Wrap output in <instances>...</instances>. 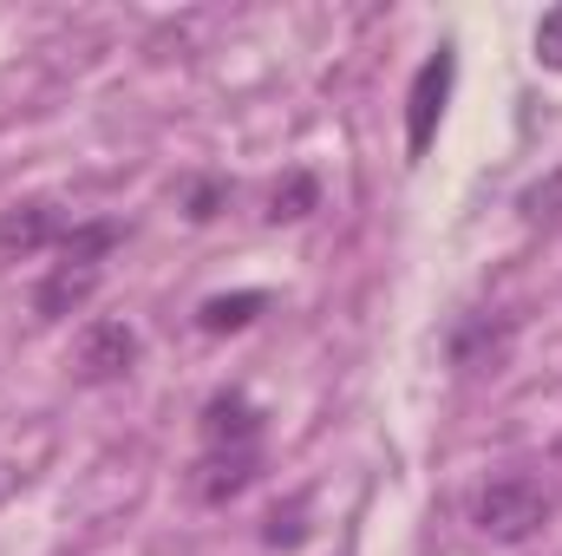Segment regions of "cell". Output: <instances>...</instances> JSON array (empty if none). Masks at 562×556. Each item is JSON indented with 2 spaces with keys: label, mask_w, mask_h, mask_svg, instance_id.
Wrapping results in <instances>:
<instances>
[{
  "label": "cell",
  "mask_w": 562,
  "mask_h": 556,
  "mask_svg": "<svg viewBox=\"0 0 562 556\" xmlns=\"http://www.w3.org/2000/svg\"><path fill=\"white\" fill-rule=\"evenodd\" d=\"M262 407L249 393H210L203 400V445H262Z\"/></svg>",
  "instance_id": "ba28073f"
},
{
  "label": "cell",
  "mask_w": 562,
  "mask_h": 556,
  "mask_svg": "<svg viewBox=\"0 0 562 556\" xmlns=\"http://www.w3.org/2000/svg\"><path fill=\"white\" fill-rule=\"evenodd\" d=\"M517 347V321L510 314H464L451 327V367L458 374H497Z\"/></svg>",
  "instance_id": "5b68a950"
},
{
  "label": "cell",
  "mask_w": 562,
  "mask_h": 556,
  "mask_svg": "<svg viewBox=\"0 0 562 556\" xmlns=\"http://www.w3.org/2000/svg\"><path fill=\"white\" fill-rule=\"evenodd\" d=\"M262 308H269V294H262V288H243V294H210V301L196 308V327H203V334H236V327H249Z\"/></svg>",
  "instance_id": "9c48e42d"
},
{
  "label": "cell",
  "mask_w": 562,
  "mask_h": 556,
  "mask_svg": "<svg viewBox=\"0 0 562 556\" xmlns=\"http://www.w3.org/2000/svg\"><path fill=\"white\" fill-rule=\"evenodd\" d=\"M223 203H229V184H223V177H196L190 197H183V216H190V223H210Z\"/></svg>",
  "instance_id": "4fadbf2b"
},
{
  "label": "cell",
  "mask_w": 562,
  "mask_h": 556,
  "mask_svg": "<svg viewBox=\"0 0 562 556\" xmlns=\"http://www.w3.org/2000/svg\"><path fill=\"white\" fill-rule=\"evenodd\" d=\"M125 243V223H105V216H92V223H72L66 230V243H59V263H99L105 269V256Z\"/></svg>",
  "instance_id": "30bf717a"
},
{
  "label": "cell",
  "mask_w": 562,
  "mask_h": 556,
  "mask_svg": "<svg viewBox=\"0 0 562 556\" xmlns=\"http://www.w3.org/2000/svg\"><path fill=\"white\" fill-rule=\"evenodd\" d=\"M517 216H524V223H557L562 216V164L543 177V184H530V190L517 197Z\"/></svg>",
  "instance_id": "7c38bea8"
},
{
  "label": "cell",
  "mask_w": 562,
  "mask_h": 556,
  "mask_svg": "<svg viewBox=\"0 0 562 556\" xmlns=\"http://www.w3.org/2000/svg\"><path fill=\"white\" fill-rule=\"evenodd\" d=\"M307 210H321V184H314L307 170H288L276 190H269V210H262V216H269V223H301Z\"/></svg>",
  "instance_id": "8fae6325"
},
{
  "label": "cell",
  "mask_w": 562,
  "mask_h": 556,
  "mask_svg": "<svg viewBox=\"0 0 562 556\" xmlns=\"http://www.w3.org/2000/svg\"><path fill=\"white\" fill-rule=\"evenodd\" d=\"M530 46H537V66H550V73H562V7H550V13L537 20Z\"/></svg>",
  "instance_id": "5bb4252c"
},
{
  "label": "cell",
  "mask_w": 562,
  "mask_h": 556,
  "mask_svg": "<svg viewBox=\"0 0 562 556\" xmlns=\"http://www.w3.org/2000/svg\"><path fill=\"white\" fill-rule=\"evenodd\" d=\"M66 210L46 203V197H26L13 210H0V256H40V249H59L66 243Z\"/></svg>",
  "instance_id": "8992f818"
},
{
  "label": "cell",
  "mask_w": 562,
  "mask_h": 556,
  "mask_svg": "<svg viewBox=\"0 0 562 556\" xmlns=\"http://www.w3.org/2000/svg\"><path fill=\"white\" fill-rule=\"evenodd\" d=\"M132 367H138V334H132V321H86L79 354H72V374H79L86 387H112V380H125Z\"/></svg>",
  "instance_id": "277c9868"
},
{
  "label": "cell",
  "mask_w": 562,
  "mask_h": 556,
  "mask_svg": "<svg viewBox=\"0 0 562 556\" xmlns=\"http://www.w3.org/2000/svg\"><path fill=\"white\" fill-rule=\"evenodd\" d=\"M471 524H477V537H491V544H530V537L550 524V491H543L537 478H524V471H504V478H491V485L471 498Z\"/></svg>",
  "instance_id": "6da1fadb"
},
{
  "label": "cell",
  "mask_w": 562,
  "mask_h": 556,
  "mask_svg": "<svg viewBox=\"0 0 562 556\" xmlns=\"http://www.w3.org/2000/svg\"><path fill=\"white\" fill-rule=\"evenodd\" d=\"M451 86H458V46L445 40L419 73H413V86H406V157H413V164H419L425 151H431V138H438V119H445Z\"/></svg>",
  "instance_id": "7a4b0ae2"
},
{
  "label": "cell",
  "mask_w": 562,
  "mask_h": 556,
  "mask_svg": "<svg viewBox=\"0 0 562 556\" xmlns=\"http://www.w3.org/2000/svg\"><path fill=\"white\" fill-rule=\"evenodd\" d=\"M262 478V445H203L190 465V498L196 504H236Z\"/></svg>",
  "instance_id": "3957f363"
},
{
  "label": "cell",
  "mask_w": 562,
  "mask_h": 556,
  "mask_svg": "<svg viewBox=\"0 0 562 556\" xmlns=\"http://www.w3.org/2000/svg\"><path fill=\"white\" fill-rule=\"evenodd\" d=\"M99 281H105L99 263H53V269L40 276V288H33V314H40V321H66V314H79V308L99 294Z\"/></svg>",
  "instance_id": "52a82bcc"
}]
</instances>
